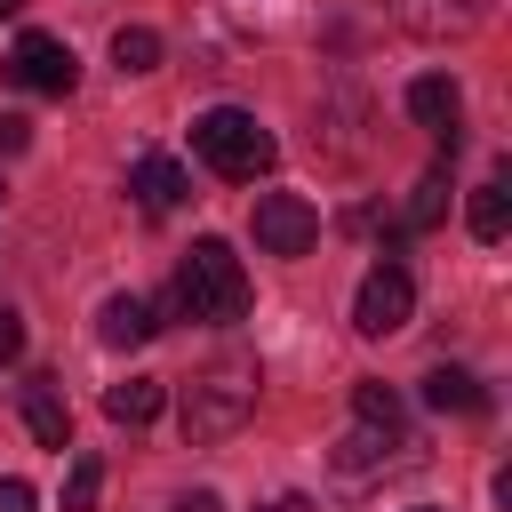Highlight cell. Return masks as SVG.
<instances>
[{"label":"cell","mask_w":512,"mask_h":512,"mask_svg":"<svg viewBox=\"0 0 512 512\" xmlns=\"http://www.w3.org/2000/svg\"><path fill=\"white\" fill-rule=\"evenodd\" d=\"M0 80H8V88H24V96H72L80 64H72V48H64L56 32H24V40L8 48Z\"/></svg>","instance_id":"obj_5"},{"label":"cell","mask_w":512,"mask_h":512,"mask_svg":"<svg viewBox=\"0 0 512 512\" xmlns=\"http://www.w3.org/2000/svg\"><path fill=\"white\" fill-rule=\"evenodd\" d=\"M16 352H24V320L0 304V360H16Z\"/></svg>","instance_id":"obj_20"},{"label":"cell","mask_w":512,"mask_h":512,"mask_svg":"<svg viewBox=\"0 0 512 512\" xmlns=\"http://www.w3.org/2000/svg\"><path fill=\"white\" fill-rule=\"evenodd\" d=\"M128 192H136V208H144V216H168V208H184V192H192V184H184V168H176L168 152H144V160L128 168Z\"/></svg>","instance_id":"obj_10"},{"label":"cell","mask_w":512,"mask_h":512,"mask_svg":"<svg viewBox=\"0 0 512 512\" xmlns=\"http://www.w3.org/2000/svg\"><path fill=\"white\" fill-rule=\"evenodd\" d=\"M24 144H32V120H24V112H0V160L24 152Z\"/></svg>","instance_id":"obj_19"},{"label":"cell","mask_w":512,"mask_h":512,"mask_svg":"<svg viewBox=\"0 0 512 512\" xmlns=\"http://www.w3.org/2000/svg\"><path fill=\"white\" fill-rule=\"evenodd\" d=\"M488 8L496 0H384V16L400 32H416V40H464V32L488 24Z\"/></svg>","instance_id":"obj_8"},{"label":"cell","mask_w":512,"mask_h":512,"mask_svg":"<svg viewBox=\"0 0 512 512\" xmlns=\"http://www.w3.org/2000/svg\"><path fill=\"white\" fill-rule=\"evenodd\" d=\"M408 312H416V280L400 264H376L360 280V296H352V328L360 336H392V328H408Z\"/></svg>","instance_id":"obj_6"},{"label":"cell","mask_w":512,"mask_h":512,"mask_svg":"<svg viewBox=\"0 0 512 512\" xmlns=\"http://www.w3.org/2000/svg\"><path fill=\"white\" fill-rule=\"evenodd\" d=\"M408 512H448V504H408Z\"/></svg>","instance_id":"obj_25"},{"label":"cell","mask_w":512,"mask_h":512,"mask_svg":"<svg viewBox=\"0 0 512 512\" xmlns=\"http://www.w3.org/2000/svg\"><path fill=\"white\" fill-rule=\"evenodd\" d=\"M176 304H184V320H200V328L248 320V272H240L232 240H192V256L176 264Z\"/></svg>","instance_id":"obj_2"},{"label":"cell","mask_w":512,"mask_h":512,"mask_svg":"<svg viewBox=\"0 0 512 512\" xmlns=\"http://www.w3.org/2000/svg\"><path fill=\"white\" fill-rule=\"evenodd\" d=\"M352 432L336 440V472L344 480H360V472H376V464H392V448H408L400 440V392L392 384H352Z\"/></svg>","instance_id":"obj_4"},{"label":"cell","mask_w":512,"mask_h":512,"mask_svg":"<svg viewBox=\"0 0 512 512\" xmlns=\"http://www.w3.org/2000/svg\"><path fill=\"white\" fill-rule=\"evenodd\" d=\"M264 512H312V504H304V496H272Z\"/></svg>","instance_id":"obj_23"},{"label":"cell","mask_w":512,"mask_h":512,"mask_svg":"<svg viewBox=\"0 0 512 512\" xmlns=\"http://www.w3.org/2000/svg\"><path fill=\"white\" fill-rule=\"evenodd\" d=\"M424 408H440V416H480L488 392H480L464 368H432V376H424Z\"/></svg>","instance_id":"obj_14"},{"label":"cell","mask_w":512,"mask_h":512,"mask_svg":"<svg viewBox=\"0 0 512 512\" xmlns=\"http://www.w3.org/2000/svg\"><path fill=\"white\" fill-rule=\"evenodd\" d=\"M176 512H224V504H216L208 488H192V496H176Z\"/></svg>","instance_id":"obj_22"},{"label":"cell","mask_w":512,"mask_h":512,"mask_svg":"<svg viewBox=\"0 0 512 512\" xmlns=\"http://www.w3.org/2000/svg\"><path fill=\"white\" fill-rule=\"evenodd\" d=\"M440 208H448V168H424L416 192H408V208H400V224H408V232H432Z\"/></svg>","instance_id":"obj_16"},{"label":"cell","mask_w":512,"mask_h":512,"mask_svg":"<svg viewBox=\"0 0 512 512\" xmlns=\"http://www.w3.org/2000/svg\"><path fill=\"white\" fill-rule=\"evenodd\" d=\"M320 240V208L296 200V192H264L256 200V248L264 256H304Z\"/></svg>","instance_id":"obj_7"},{"label":"cell","mask_w":512,"mask_h":512,"mask_svg":"<svg viewBox=\"0 0 512 512\" xmlns=\"http://www.w3.org/2000/svg\"><path fill=\"white\" fill-rule=\"evenodd\" d=\"M464 224H472V240H504V232H512V192H504V168H496L488 184H472Z\"/></svg>","instance_id":"obj_13"},{"label":"cell","mask_w":512,"mask_h":512,"mask_svg":"<svg viewBox=\"0 0 512 512\" xmlns=\"http://www.w3.org/2000/svg\"><path fill=\"white\" fill-rule=\"evenodd\" d=\"M192 152H200L224 184H256V176L280 160L272 128H264L256 112H240V104H208V112L192 120Z\"/></svg>","instance_id":"obj_3"},{"label":"cell","mask_w":512,"mask_h":512,"mask_svg":"<svg viewBox=\"0 0 512 512\" xmlns=\"http://www.w3.org/2000/svg\"><path fill=\"white\" fill-rule=\"evenodd\" d=\"M160 320H152V304L144 296H104V312H96V336L112 344V352H128V344H144Z\"/></svg>","instance_id":"obj_11"},{"label":"cell","mask_w":512,"mask_h":512,"mask_svg":"<svg viewBox=\"0 0 512 512\" xmlns=\"http://www.w3.org/2000/svg\"><path fill=\"white\" fill-rule=\"evenodd\" d=\"M160 400H168V392H160V376H128V384H112V392H104V416L136 432V424H152V416H160Z\"/></svg>","instance_id":"obj_15"},{"label":"cell","mask_w":512,"mask_h":512,"mask_svg":"<svg viewBox=\"0 0 512 512\" xmlns=\"http://www.w3.org/2000/svg\"><path fill=\"white\" fill-rule=\"evenodd\" d=\"M112 64H120V72H152V64H160V32H152V24H120V32H112Z\"/></svg>","instance_id":"obj_17"},{"label":"cell","mask_w":512,"mask_h":512,"mask_svg":"<svg viewBox=\"0 0 512 512\" xmlns=\"http://www.w3.org/2000/svg\"><path fill=\"white\" fill-rule=\"evenodd\" d=\"M0 512H40V496L24 480H0Z\"/></svg>","instance_id":"obj_21"},{"label":"cell","mask_w":512,"mask_h":512,"mask_svg":"<svg viewBox=\"0 0 512 512\" xmlns=\"http://www.w3.org/2000/svg\"><path fill=\"white\" fill-rule=\"evenodd\" d=\"M96 496H104V464H96V456H72V472H64V512H96Z\"/></svg>","instance_id":"obj_18"},{"label":"cell","mask_w":512,"mask_h":512,"mask_svg":"<svg viewBox=\"0 0 512 512\" xmlns=\"http://www.w3.org/2000/svg\"><path fill=\"white\" fill-rule=\"evenodd\" d=\"M256 392H264V368L256 360H208L192 384H184V440L192 448H216V440H232L248 416H256Z\"/></svg>","instance_id":"obj_1"},{"label":"cell","mask_w":512,"mask_h":512,"mask_svg":"<svg viewBox=\"0 0 512 512\" xmlns=\"http://www.w3.org/2000/svg\"><path fill=\"white\" fill-rule=\"evenodd\" d=\"M16 8H24V0H0V16H16Z\"/></svg>","instance_id":"obj_24"},{"label":"cell","mask_w":512,"mask_h":512,"mask_svg":"<svg viewBox=\"0 0 512 512\" xmlns=\"http://www.w3.org/2000/svg\"><path fill=\"white\" fill-rule=\"evenodd\" d=\"M24 424H32V440L40 448H72V408L56 400V384L40 376V384H24Z\"/></svg>","instance_id":"obj_12"},{"label":"cell","mask_w":512,"mask_h":512,"mask_svg":"<svg viewBox=\"0 0 512 512\" xmlns=\"http://www.w3.org/2000/svg\"><path fill=\"white\" fill-rule=\"evenodd\" d=\"M408 112H416V128H432V136L456 152V128H464V88H456L448 72H424V80H408Z\"/></svg>","instance_id":"obj_9"}]
</instances>
